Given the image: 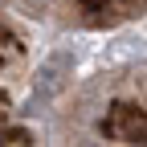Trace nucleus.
<instances>
[{
    "label": "nucleus",
    "mask_w": 147,
    "mask_h": 147,
    "mask_svg": "<svg viewBox=\"0 0 147 147\" xmlns=\"http://www.w3.org/2000/svg\"><path fill=\"white\" fill-rule=\"evenodd\" d=\"M110 135H123L131 143L147 139V115H139V110H131V106H119V119L110 123Z\"/></svg>",
    "instance_id": "1"
},
{
    "label": "nucleus",
    "mask_w": 147,
    "mask_h": 147,
    "mask_svg": "<svg viewBox=\"0 0 147 147\" xmlns=\"http://www.w3.org/2000/svg\"><path fill=\"white\" fill-rule=\"evenodd\" d=\"M65 65H69V57H49V61H45V69L37 74V94H49V90H57V82H61L57 74H61Z\"/></svg>",
    "instance_id": "2"
}]
</instances>
